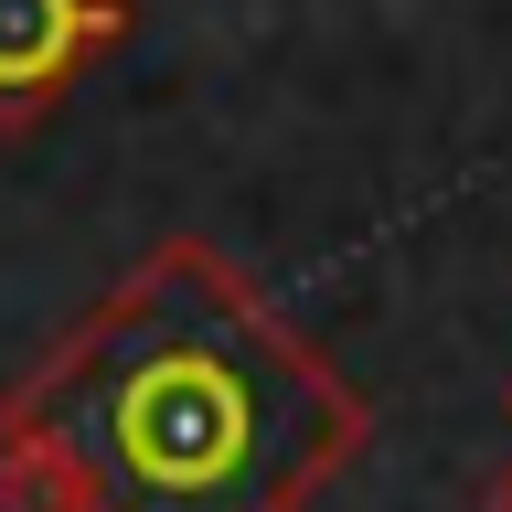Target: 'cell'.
Listing matches in <instances>:
<instances>
[{
	"label": "cell",
	"mask_w": 512,
	"mask_h": 512,
	"mask_svg": "<svg viewBox=\"0 0 512 512\" xmlns=\"http://www.w3.org/2000/svg\"><path fill=\"white\" fill-rule=\"evenodd\" d=\"M491 512H512V470H502V491H491Z\"/></svg>",
	"instance_id": "obj_3"
},
{
	"label": "cell",
	"mask_w": 512,
	"mask_h": 512,
	"mask_svg": "<svg viewBox=\"0 0 512 512\" xmlns=\"http://www.w3.org/2000/svg\"><path fill=\"white\" fill-rule=\"evenodd\" d=\"M363 395L214 246H160L0 406V512H310Z\"/></svg>",
	"instance_id": "obj_1"
},
{
	"label": "cell",
	"mask_w": 512,
	"mask_h": 512,
	"mask_svg": "<svg viewBox=\"0 0 512 512\" xmlns=\"http://www.w3.org/2000/svg\"><path fill=\"white\" fill-rule=\"evenodd\" d=\"M96 32H107V11L96 0H0V96H43L75 75V54H86Z\"/></svg>",
	"instance_id": "obj_2"
}]
</instances>
